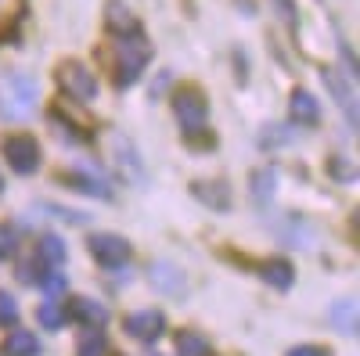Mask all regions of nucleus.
<instances>
[{"label":"nucleus","instance_id":"obj_1","mask_svg":"<svg viewBox=\"0 0 360 356\" xmlns=\"http://www.w3.org/2000/svg\"><path fill=\"white\" fill-rule=\"evenodd\" d=\"M37 94H40V86L29 72L4 76L0 79V119H11V123L29 119L33 108H37Z\"/></svg>","mask_w":360,"mask_h":356},{"label":"nucleus","instance_id":"obj_2","mask_svg":"<svg viewBox=\"0 0 360 356\" xmlns=\"http://www.w3.org/2000/svg\"><path fill=\"white\" fill-rule=\"evenodd\" d=\"M152 58V44H148L141 33L137 37H123L115 40V83L119 86H134Z\"/></svg>","mask_w":360,"mask_h":356},{"label":"nucleus","instance_id":"obj_3","mask_svg":"<svg viewBox=\"0 0 360 356\" xmlns=\"http://www.w3.org/2000/svg\"><path fill=\"white\" fill-rule=\"evenodd\" d=\"M173 115H176V123L184 126L188 133H195V130L205 123V115H209V105H205L202 91H195V86L176 91V94H173Z\"/></svg>","mask_w":360,"mask_h":356},{"label":"nucleus","instance_id":"obj_4","mask_svg":"<svg viewBox=\"0 0 360 356\" xmlns=\"http://www.w3.org/2000/svg\"><path fill=\"white\" fill-rule=\"evenodd\" d=\"M58 83H62V91L76 101H94V94H98L94 72H90L86 65H79V62H65L62 69H58Z\"/></svg>","mask_w":360,"mask_h":356},{"label":"nucleus","instance_id":"obj_5","mask_svg":"<svg viewBox=\"0 0 360 356\" xmlns=\"http://www.w3.org/2000/svg\"><path fill=\"white\" fill-rule=\"evenodd\" d=\"M4 159L11 162L15 173H37L40 169V147L29 133H15L4 140Z\"/></svg>","mask_w":360,"mask_h":356},{"label":"nucleus","instance_id":"obj_6","mask_svg":"<svg viewBox=\"0 0 360 356\" xmlns=\"http://www.w3.org/2000/svg\"><path fill=\"white\" fill-rule=\"evenodd\" d=\"M86 245H90V256H94L98 263H105V266H119V263L130 259V245L115 234H94Z\"/></svg>","mask_w":360,"mask_h":356},{"label":"nucleus","instance_id":"obj_7","mask_svg":"<svg viewBox=\"0 0 360 356\" xmlns=\"http://www.w3.org/2000/svg\"><path fill=\"white\" fill-rule=\"evenodd\" d=\"M123 328H127L134 338H141V342H155V338L166 331V317H162L159 310H137V313H130V317L123 320Z\"/></svg>","mask_w":360,"mask_h":356},{"label":"nucleus","instance_id":"obj_8","mask_svg":"<svg viewBox=\"0 0 360 356\" xmlns=\"http://www.w3.org/2000/svg\"><path fill=\"white\" fill-rule=\"evenodd\" d=\"M112 155H115V166L119 173L127 176L130 184H144V169H141V159H137V147L127 140V137H112Z\"/></svg>","mask_w":360,"mask_h":356},{"label":"nucleus","instance_id":"obj_9","mask_svg":"<svg viewBox=\"0 0 360 356\" xmlns=\"http://www.w3.org/2000/svg\"><path fill=\"white\" fill-rule=\"evenodd\" d=\"M105 11H108V15H105V22H108V29H112V33H115L119 40H123V37H137V33H141L137 15L123 4V0H112V4H108Z\"/></svg>","mask_w":360,"mask_h":356},{"label":"nucleus","instance_id":"obj_10","mask_svg":"<svg viewBox=\"0 0 360 356\" xmlns=\"http://www.w3.org/2000/svg\"><path fill=\"white\" fill-rule=\"evenodd\" d=\"M288 115L295 119L299 126H317L321 119V108H317V98L310 91H295L292 101H288Z\"/></svg>","mask_w":360,"mask_h":356},{"label":"nucleus","instance_id":"obj_11","mask_svg":"<svg viewBox=\"0 0 360 356\" xmlns=\"http://www.w3.org/2000/svg\"><path fill=\"white\" fill-rule=\"evenodd\" d=\"M79 324H86V328L90 331H94V328H105V324H108V310L98 303V299H72V310H69Z\"/></svg>","mask_w":360,"mask_h":356},{"label":"nucleus","instance_id":"obj_12","mask_svg":"<svg viewBox=\"0 0 360 356\" xmlns=\"http://www.w3.org/2000/svg\"><path fill=\"white\" fill-rule=\"evenodd\" d=\"M148 281H152L159 291H166V295H180V291H184V274H180L173 263H155L152 274H148Z\"/></svg>","mask_w":360,"mask_h":356},{"label":"nucleus","instance_id":"obj_13","mask_svg":"<svg viewBox=\"0 0 360 356\" xmlns=\"http://www.w3.org/2000/svg\"><path fill=\"white\" fill-rule=\"evenodd\" d=\"M259 277L270 284V288H292V281H295V270H292V263L288 259H266L263 266H259Z\"/></svg>","mask_w":360,"mask_h":356},{"label":"nucleus","instance_id":"obj_14","mask_svg":"<svg viewBox=\"0 0 360 356\" xmlns=\"http://www.w3.org/2000/svg\"><path fill=\"white\" fill-rule=\"evenodd\" d=\"M40 352V338L33 331H11L4 342V356H37Z\"/></svg>","mask_w":360,"mask_h":356},{"label":"nucleus","instance_id":"obj_15","mask_svg":"<svg viewBox=\"0 0 360 356\" xmlns=\"http://www.w3.org/2000/svg\"><path fill=\"white\" fill-rule=\"evenodd\" d=\"M332 320H335V328L346 331V335H356V303L346 299V303H335L332 310Z\"/></svg>","mask_w":360,"mask_h":356},{"label":"nucleus","instance_id":"obj_16","mask_svg":"<svg viewBox=\"0 0 360 356\" xmlns=\"http://www.w3.org/2000/svg\"><path fill=\"white\" fill-rule=\"evenodd\" d=\"M205 349H209V342L198 331H180L176 335V352L180 356H205Z\"/></svg>","mask_w":360,"mask_h":356},{"label":"nucleus","instance_id":"obj_17","mask_svg":"<svg viewBox=\"0 0 360 356\" xmlns=\"http://www.w3.org/2000/svg\"><path fill=\"white\" fill-rule=\"evenodd\" d=\"M324 79H328V86L335 91V98H339V105L349 112V126H356V101H353V91H346V86L339 83V76L335 72H324Z\"/></svg>","mask_w":360,"mask_h":356},{"label":"nucleus","instance_id":"obj_18","mask_svg":"<svg viewBox=\"0 0 360 356\" xmlns=\"http://www.w3.org/2000/svg\"><path fill=\"white\" fill-rule=\"evenodd\" d=\"M65 242H62V237H54V234H47L44 237V242H40V259L47 263V266H58V263H62L65 259Z\"/></svg>","mask_w":360,"mask_h":356},{"label":"nucleus","instance_id":"obj_19","mask_svg":"<svg viewBox=\"0 0 360 356\" xmlns=\"http://www.w3.org/2000/svg\"><path fill=\"white\" fill-rule=\"evenodd\" d=\"M65 320H69V313L62 310V303H44L40 306V324L44 328L58 331V328H65Z\"/></svg>","mask_w":360,"mask_h":356},{"label":"nucleus","instance_id":"obj_20","mask_svg":"<svg viewBox=\"0 0 360 356\" xmlns=\"http://www.w3.org/2000/svg\"><path fill=\"white\" fill-rule=\"evenodd\" d=\"M195 195H198L202 202H209V205H217V209H224V205L231 202V198L220 191V184H195Z\"/></svg>","mask_w":360,"mask_h":356},{"label":"nucleus","instance_id":"obj_21","mask_svg":"<svg viewBox=\"0 0 360 356\" xmlns=\"http://www.w3.org/2000/svg\"><path fill=\"white\" fill-rule=\"evenodd\" d=\"M79 356H108V345L98 331H90L83 342H79Z\"/></svg>","mask_w":360,"mask_h":356},{"label":"nucleus","instance_id":"obj_22","mask_svg":"<svg viewBox=\"0 0 360 356\" xmlns=\"http://www.w3.org/2000/svg\"><path fill=\"white\" fill-rule=\"evenodd\" d=\"M18 320V303L8 291H0V324H15Z\"/></svg>","mask_w":360,"mask_h":356},{"label":"nucleus","instance_id":"obj_23","mask_svg":"<svg viewBox=\"0 0 360 356\" xmlns=\"http://www.w3.org/2000/svg\"><path fill=\"white\" fill-rule=\"evenodd\" d=\"M44 288H47V295H51V299H54V295H65L69 281H65L62 274H58V270H51V274L44 277Z\"/></svg>","mask_w":360,"mask_h":356},{"label":"nucleus","instance_id":"obj_24","mask_svg":"<svg viewBox=\"0 0 360 356\" xmlns=\"http://www.w3.org/2000/svg\"><path fill=\"white\" fill-rule=\"evenodd\" d=\"M18 252V242H15V234L8 227H0V259H11Z\"/></svg>","mask_w":360,"mask_h":356},{"label":"nucleus","instance_id":"obj_25","mask_svg":"<svg viewBox=\"0 0 360 356\" xmlns=\"http://www.w3.org/2000/svg\"><path fill=\"white\" fill-rule=\"evenodd\" d=\"M288 356H328V349H321V345H295V349H288Z\"/></svg>","mask_w":360,"mask_h":356},{"label":"nucleus","instance_id":"obj_26","mask_svg":"<svg viewBox=\"0 0 360 356\" xmlns=\"http://www.w3.org/2000/svg\"><path fill=\"white\" fill-rule=\"evenodd\" d=\"M332 173L339 176V180H342V176H346V180H353V176H356V169H353L349 162L342 166V159H335V162H332Z\"/></svg>","mask_w":360,"mask_h":356},{"label":"nucleus","instance_id":"obj_27","mask_svg":"<svg viewBox=\"0 0 360 356\" xmlns=\"http://www.w3.org/2000/svg\"><path fill=\"white\" fill-rule=\"evenodd\" d=\"M0 191H4V176H0Z\"/></svg>","mask_w":360,"mask_h":356}]
</instances>
